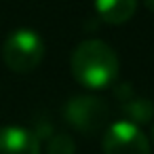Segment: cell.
Returning a JSON list of instances; mask_svg holds the SVG:
<instances>
[{"mask_svg": "<svg viewBox=\"0 0 154 154\" xmlns=\"http://www.w3.org/2000/svg\"><path fill=\"white\" fill-rule=\"evenodd\" d=\"M70 72L78 85L91 91L112 87L120 72V61L114 49L97 38L82 40L70 57Z\"/></svg>", "mask_w": 154, "mask_h": 154, "instance_id": "1", "label": "cell"}, {"mask_svg": "<svg viewBox=\"0 0 154 154\" xmlns=\"http://www.w3.org/2000/svg\"><path fill=\"white\" fill-rule=\"evenodd\" d=\"M42 57L45 40L32 28H17L2 42V59L11 72L30 74L42 63Z\"/></svg>", "mask_w": 154, "mask_h": 154, "instance_id": "2", "label": "cell"}, {"mask_svg": "<svg viewBox=\"0 0 154 154\" xmlns=\"http://www.w3.org/2000/svg\"><path fill=\"white\" fill-rule=\"evenodd\" d=\"M66 120L78 129L80 133H97L106 127L110 118V108L101 97L95 95H78L66 103Z\"/></svg>", "mask_w": 154, "mask_h": 154, "instance_id": "3", "label": "cell"}, {"mask_svg": "<svg viewBox=\"0 0 154 154\" xmlns=\"http://www.w3.org/2000/svg\"><path fill=\"white\" fill-rule=\"evenodd\" d=\"M101 150L103 154H150L152 143L139 125L129 120L112 122L101 135Z\"/></svg>", "mask_w": 154, "mask_h": 154, "instance_id": "4", "label": "cell"}, {"mask_svg": "<svg viewBox=\"0 0 154 154\" xmlns=\"http://www.w3.org/2000/svg\"><path fill=\"white\" fill-rule=\"evenodd\" d=\"M0 154H40V139L26 127H0Z\"/></svg>", "mask_w": 154, "mask_h": 154, "instance_id": "5", "label": "cell"}, {"mask_svg": "<svg viewBox=\"0 0 154 154\" xmlns=\"http://www.w3.org/2000/svg\"><path fill=\"white\" fill-rule=\"evenodd\" d=\"M137 9V0H95V13L110 26L127 23Z\"/></svg>", "mask_w": 154, "mask_h": 154, "instance_id": "6", "label": "cell"}, {"mask_svg": "<svg viewBox=\"0 0 154 154\" xmlns=\"http://www.w3.org/2000/svg\"><path fill=\"white\" fill-rule=\"evenodd\" d=\"M127 112V120L137 125V122H148L152 118V103L148 99H131L122 108Z\"/></svg>", "mask_w": 154, "mask_h": 154, "instance_id": "7", "label": "cell"}, {"mask_svg": "<svg viewBox=\"0 0 154 154\" xmlns=\"http://www.w3.org/2000/svg\"><path fill=\"white\" fill-rule=\"evenodd\" d=\"M49 154H74V141L70 135H55L49 143Z\"/></svg>", "mask_w": 154, "mask_h": 154, "instance_id": "8", "label": "cell"}, {"mask_svg": "<svg viewBox=\"0 0 154 154\" xmlns=\"http://www.w3.org/2000/svg\"><path fill=\"white\" fill-rule=\"evenodd\" d=\"M143 5H146V9H148V11H152V13H154V0H143Z\"/></svg>", "mask_w": 154, "mask_h": 154, "instance_id": "9", "label": "cell"}, {"mask_svg": "<svg viewBox=\"0 0 154 154\" xmlns=\"http://www.w3.org/2000/svg\"><path fill=\"white\" fill-rule=\"evenodd\" d=\"M150 143L154 146V120H152V127H150Z\"/></svg>", "mask_w": 154, "mask_h": 154, "instance_id": "10", "label": "cell"}]
</instances>
